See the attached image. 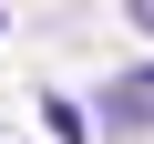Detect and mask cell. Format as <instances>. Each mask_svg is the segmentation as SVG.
<instances>
[{
  "label": "cell",
  "instance_id": "2",
  "mask_svg": "<svg viewBox=\"0 0 154 144\" xmlns=\"http://www.w3.org/2000/svg\"><path fill=\"white\" fill-rule=\"evenodd\" d=\"M134 21H144V31H154V0H134Z\"/></svg>",
  "mask_w": 154,
  "mask_h": 144
},
{
  "label": "cell",
  "instance_id": "1",
  "mask_svg": "<svg viewBox=\"0 0 154 144\" xmlns=\"http://www.w3.org/2000/svg\"><path fill=\"white\" fill-rule=\"evenodd\" d=\"M103 124H123V134H134V124H154V72H123V83L103 93Z\"/></svg>",
  "mask_w": 154,
  "mask_h": 144
}]
</instances>
